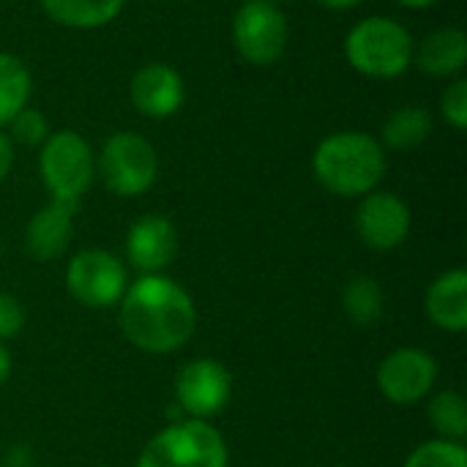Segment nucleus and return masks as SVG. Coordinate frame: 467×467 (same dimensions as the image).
Instances as JSON below:
<instances>
[{
	"label": "nucleus",
	"instance_id": "obj_10",
	"mask_svg": "<svg viewBox=\"0 0 467 467\" xmlns=\"http://www.w3.org/2000/svg\"><path fill=\"white\" fill-rule=\"evenodd\" d=\"M438 383V361L424 348H397L378 367V391L397 408L430 400Z\"/></svg>",
	"mask_w": 467,
	"mask_h": 467
},
{
	"label": "nucleus",
	"instance_id": "obj_20",
	"mask_svg": "<svg viewBox=\"0 0 467 467\" xmlns=\"http://www.w3.org/2000/svg\"><path fill=\"white\" fill-rule=\"evenodd\" d=\"M342 306L350 323L356 326H375L383 317L386 309V296L380 282L372 276H356L345 285L342 290Z\"/></svg>",
	"mask_w": 467,
	"mask_h": 467
},
{
	"label": "nucleus",
	"instance_id": "obj_28",
	"mask_svg": "<svg viewBox=\"0 0 467 467\" xmlns=\"http://www.w3.org/2000/svg\"><path fill=\"white\" fill-rule=\"evenodd\" d=\"M317 3L326 5V8H331V11H350V8L361 5L364 0H317Z\"/></svg>",
	"mask_w": 467,
	"mask_h": 467
},
{
	"label": "nucleus",
	"instance_id": "obj_23",
	"mask_svg": "<svg viewBox=\"0 0 467 467\" xmlns=\"http://www.w3.org/2000/svg\"><path fill=\"white\" fill-rule=\"evenodd\" d=\"M52 134L49 129V120L41 109L36 107H22L11 120H8V140L16 142V145H25V148H41L44 140Z\"/></svg>",
	"mask_w": 467,
	"mask_h": 467
},
{
	"label": "nucleus",
	"instance_id": "obj_31",
	"mask_svg": "<svg viewBox=\"0 0 467 467\" xmlns=\"http://www.w3.org/2000/svg\"><path fill=\"white\" fill-rule=\"evenodd\" d=\"M0 467H5V465H0Z\"/></svg>",
	"mask_w": 467,
	"mask_h": 467
},
{
	"label": "nucleus",
	"instance_id": "obj_16",
	"mask_svg": "<svg viewBox=\"0 0 467 467\" xmlns=\"http://www.w3.org/2000/svg\"><path fill=\"white\" fill-rule=\"evenodd\" d=\"M424 309L432 326L446 334H462L467 328V271H443L424 296Z\"/></svg>",
	"mask_w": 467,
	"mask_h": 467
},
{
	"label": "nucleus",
	"instance_id": "obj_24",
	"mask_svg": "<svg viewBox=\"0 0 467 467\" xmlns=\"http://www.w3.org/2000/svg\"><path fill=\"white\" fill-rule=\"evenodd\" d=\"M441 112L446 118V123L457 131L467 129V79L465 77H454L446 90L441 93Z\"/></svg>",
	"mask_w": 467,
	"mask_h": 467
},
{
	"label": "nucleus",
	"instance_id": "obj_26",
	"mask_svg": "<svg viewBox=\"0 0 467 467\" xmlns=\"http://www.w3.org/2000/svg\"><path fill=\"white\" fill-rule=\"evenodd\" d=\"M11 167H14V142H11L8 134L0 129V183L8 178Z\"/></svg>",
	"mask_w": 467,
	"mask_h": 467
},
{
	"label": "nucleus",
	"instance_id": "obj_5",
	"mask_svg": "<svg viewBox=\"0 0 467 467\" xmlns=\"http://www.w3.org/2000/svg\"><path fill=\"white\" fill-rule=\"evenodd\" d=\"M38 175L49 200L79 208L96 181V153L79 131H52L38 150Z\"/></svg>",
	"mask_w": 467,
	"mask_h": 467
},
{
	"label": "nucleus",
	"instance_id": "obj_1",
	"mask_svg": "<svg viewBox=\"0 0 467 467\" xmlns=\"http://www.w3.org/2000/svg\"><path fill=\"white\" fill-rule=\"evenodd\" d=\"M118 306L120 334L142 353H175L194 337V298L183 285L164 274H142L126 287Z\"/></svg>",
	"mask_w": 467,
	"mask_h": 467
},
{
	"label": "nucleus",
	"instance_id": "obj_21",
	"mask_svg": "<svg viewBox=\"0 0 467 467\" xmlns=\"http://www.w3.org/2000/svg\"><path fill=\"white\" fill-rule=\"evenodd\" d=\"M430 424L441 441L465 443L467 438V402L460 391H441L430 400Z\"/></svg>",
	"mask_w": 467,
	"mask_h": 467
},
{
	"label": "nucleus",
	"instance_id": "obj_11",
	"mask_svg": "<svg viewBox=\"0 0 467 467\" xmlns=\"http://www.w3.org/2000/svg\"><path fill=\"white\" fill-rule=\"evenodd\" d=\"M410 227L413 216L400 194L375 189L361 197L356 211V233L364 246L375 252H391L408 241Z\"/></svg>",
	"mask_w": 467,
	"mask_h": 467
},
{
	"label": "nucleus",
	"instance_id": "obj_30",
	"mask_svg": "<svg viewBox=\"0 0 467 467\" xmlns=\"http://www.w3.org/2000/svg\"><path fill=\"white\" fill-rule=\"evenodd\" d=\"M271 3H276V5H279V3H285V0H271Z\"/></svg>",
	"mask_w": 467,
	"mask_h": 467
},
{
	"label": "nucleus",
	"instance_id": "obj_25",
	"mask_svg": "<svg viewBox=\"0 0 467 467\" xmlns=\"http://www.w3.org/2000/svg\"><path fill=\"white\" fill-rule=\"evenodd\" d=\"M25 306L19 304V298L0 293V342H11L14 337L22 334L25 328Z\"/></svg>",
	"mask_w": 467,
	"mask_h": 467
},
{
	"label": "nucleus",
	"instance_id": "obj_12",
	"mask_svg": "<svg viewBox=\"0 0 467 467\" xmlns=\"http://www.w3.org/2000/svg\"><path fill=\"white\" fill-rule=\"evenodd\" d=\"M129 99L140 115L164 120V118H172L183 107L186 85L175 66L150 60L134 71V77L129 82Z\"/></svg>",
	"mask_w": 467,
	"mask_h": 467
},
{
	"label": "nucleus",
	"instance_id": "obj_6",
	"mask_svg": "<svg viewBox=\"0 0 467 467\" xmlns=\"http://www.w3.org/2000/svg\"><path fill=\"white\" fill-rule=\"evenodd\" d=\"M96 175L104 189L118 197H140L150 192L159 178V153L148 137L137 131H115L99 148Z\"/></svg>",
	"mask_w": 467,
	"mask_h": 467
},
{
	"label": "nucleus",
	"instance_id": "obj_13",
	"mask_svg": "<svg viewBox=\"0 0 467 467\" xmlns=\"http://www.w3.org/2000/svg\"><path fill=\"white\" fill-rule=\"evenodd\" d=\"M178 254V227L161 213H145L126 233V257L134 271L161 274Z\"/></svg>",
	"mask_w": 467,
	"mask_h": 467
},
{
	"label": "nucleus",
	"instance_id": "obj_15",
	"mask_svg": "<svg viewBox=\"0 0 467 467\" xmlns=\"http://www.w3.org/2000/svg\"><path fill=\"white\" fill-rule=\"evenodd\" d=\"M413 66L435 79H454L467 66V36L460 27H438L416 44Z\"/></svg>",
	"mask_w": 467,
	"mask_h": 467
},
{
	"label": "nucleus",
	"instance_id": "obj_22",
	"mask_svg": "<svg viewBox=\"0 0 467 467\" xmlns=\"http://www.w3.org/2000/svg\"><path fill=\"white\" fill-rule=\"evenodd\" d=\"M402 467H467V449L465 443L435 438L416 446Z\"/></svg>",
	"mask_w": 467,
	"mask_h": 467
},
{
	"label": "nucleus",
	"instance_id": "obj_8",
	"mask_svg": "<svg viewBox=\"0 0 467 467\" xmlns=\"http://www.w3.org/2000/svg\"><path fill=\"white\" fill-rule=\"evenodd\" d=\"M129 287L126 265L107 249H82L66 265V293L90 309L118 306Z\"/></svg>",
	"mask_w": 467,
	"mask_h": 467
},
{
	"label": "nucleus",
	"instance_id": "obj_29",
	"mask_svg": "<svg viewBox=\"0 0 467 467\" xmlns=\"http://www.w3.org/2000/svg\"><path fill=\"white\" fill-rule=\"evenodd\" d=\"M402 8H410V11H421V8H430V5H435L438 0H397Z\"/></svg>",
	"mask_w": 467,
	"mask_h": 467
},
{
	"label": "nucleus",
	"instance_id": "obj_2",
	"mask_svg": "<svg viewBox=\"0 0 467 467\" xmlns=\"http://www.w3.org/2000/svg\"><path fill=\"white\" fill-rule=\"evenodd\" d=\"M312 172L326 192L358 200L380 186L386 175V148L367 131H334L317 142L312 153Z\"/></svg>",
	"mask_w": 467,
	"mask_h": 467
},
{
	"label": "nucleus",
	"instance_id": "obj_14",
	"mask_svg": "<svg viewBox=\"0 0 467 467\" xmlns=\"http://www.w3.org/2000/svg\"><path fill=\"white\" fill-rule=\"evenodd\" d=\"M74 205L49 200L44 208L33 213V219L25 227V249L33 260L49 263L66 254L74 233Z\"/></svg>",
	"mask_w": 467,
	"mask_h": 467
},
{
	"label": "nucleus",
	"instance_id": "obj_7",
	"mask_svg": "<svg viewBox=\"0 0 467 467\" xmlns=\"http://www.w3.org/2000/svg\"><path fill=\"white\" fill-rule=\"evenodd\" d=\"M233 47L252 66H274L290 38V25L282 5L271 0H244L233 14Z\"/></svg>",
	"mask_w": 467,
	"mask_h": 467
},
{
	"label": "nucleus",
	"instance_id": "obj_18",
	"mask_svg": "<svg viewBox=\"0 0 467 467\" xmlns=\"http://www.w3.org/2000/svg\"><path fill=\"white\" fill-rule=\"evenodd\" d=\"M432 112L421 104H408L386 118L380 129V145L391 150H413L432 137Z\"/></svg>",
	"mask_w": 467,
	"mask_h": 467
},
{
	"label": "nucleus",
	"instance_id": "obj_9",
	"mask_svg": "<svg viewBox=\"0 0 467 467\" xmlns=\"http://www.w3.org/2000/svg\"><path fill=\"white\" fill-rule=\"evenodd\" d=\"M172 397L183 419L211 421L230 405L233 375L216 358H194L178 369Z\"/></svg>",
	"mask_w": 467,
	"mask_h": 467
},
{
	"label": "nucleus",
	"instance_id": "obj_27",
	"mask_svg": "<svg viewBox=\"0 0 467 467\" xmlns=\"http://www.w3.org/2000/svg\"><path fill=\"white\" fill-rule=\"evenodd\" d=\"M8 378H11V353H8V348L0 342V386H3Z\"/></svg>",
	"mask_w": 467,
	"mask_h": 467
},
{
	"label": "nucleus",
	"instance_id": "obj_19",
	"mask_svg": "<svg viewBox=\"0 0 467 467\" xmlns=\"http://www.w3.org/2000/svg\"><path fill=\"white\" fill-rule=\"evenodd\" d=\"M33 93V77L27 66L8 52H0V129L8 126V120L30 104Z\"/></svg>",
	"mask_w": 467,
	"mask_h": 467
},
{
	"label": "nucleus",
	"instance_id": "obj_4",
	"mask_svg": "<svg viewBox=\"0 0 467 467\" xmlns=\"http://www.w3.org/2000/svg\"><path fill=\"white\" fill-rule=\"evenodd\" d=\"M137 467H230V449L213 424L181 419L145 443Z\"/></svg>",
	"mask_w": 467,
	"mask_h": 467
},
{
	"label": "nucleus",
	"instance_id": "obj_17",
	"mask_svg": "<svg viewBox=\"0 0 467 467\" xmlns=\"http://www.w3.org/2000/svg\"><path fill=\"white\" fill-rule=\"evenodd\" d=\"M126 0H41L47 16L71 30H96L115 22Z\"/></svg>",
	"mask_w": 467,
	"mask_h": 467
},
{
	"label": "nucleus",
	"instance_id": "obj_3",
	"mask_svg": "<svg viewBox=\"0 0 467 467\" xmlns=\"http://www.w3.org/2000/svg\"><path fill=\"white\" fill-rule=\"evenodd\" d=\"M416 41L394 16H364L345 36V60L369 79H397L413 66Z\"/></svg>",
	"mask_w": 467,
	"mask_h": 467
}]
</instances>
